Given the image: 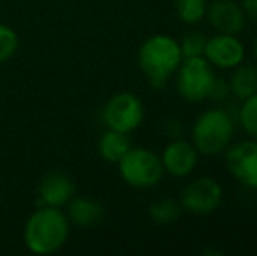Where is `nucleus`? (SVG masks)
<instances>
[{
    "mask_svg": "<svg viewBox=\"0 0 257 256\" xmlns=\"http://www.w3.org/2000/svg\"><path fill=\"white\" fill-rule=\"evenodd\" d=\"M213 82L215 74L205 56L182 58L177 68V92L184 100L198 104L208 99Z\"/></svg>",
    "mask_w": 257,
    "mask_h": 256,
    "instance_id": "5",
    "label": "nucleus"
},
{
    "mask_svg": "<svg viewBox=\"0 0 257 256\" xmlns=\"http://www.w3.org/2000/svg\"><path fill=\"white\" fill-rule=\"evenodd\" d=\"M234 135L233 118L224 109H208L193 127V146L198 153L213 156L226 149Z\"/></svg>",
    "mask_w": 257,
    "mask_h": 256,
    "instance_id": "3",
    "label": "nucleus"
},
{
    "mask_svg": "<svg viewBox=\"0 0 257 256\" xmlns=\"http://www.w3.org/2000/svg\"><path fill=\"white\" fill-rule=\"evenodd\" d=\"M206 0H175L177 16L186 25L200 23L206 14Z\"/></svg>",
    "mask_w": 257,
    "mask_h": 256,
    "instance_id": "16",
    "label": "nucleus"
},
{
    "mask_svg": "<svg viewBox=\"0 0 257 256\" xmlns=\"http://www.w3.org/2000/svg\"><path fill=\"white\" fill-rule=\"evenodd\" d=\"M144 114L146 109L142 100L133 93L122 92L107 100L102 111V120L107 128L132 133L142 125Z\"/></svg>",
    "mask_w": 257,
    "mask_h": 256,
    "instance_id": "6",
    "label": "nucleus"
},
{
    "mask_svg": "<svg viewBox=\"0 0 257 256\" xmlns=\"http://www.w3.org/2000/svg\"><path fill=\"white\" fill-rule=\"evenodd\" d=\"M20 48V37L18 34L7 25L0 23V63H6L16 55Z\"/></svg>",
    "mask_w": 257,
    "mask_h": 256,
    "instance_id": "19",
    "label": "nucleus"
},
{
    "mask_svg": "<svg viewBox=\"0 0 257 256\" xmlns=\"http://www.w3.org/2000/svg\"><path fill=\"white\" fill-rule=\"evenodd\" d=\"M117 167L122 181L137 190L154 188L165 176L161 156L144 147H132L117 161Z\"/></svg>",
    "mask_w": 257,
    "mask_h": 256,
    "instance_id": "4",
    "label": "nucleus"
},
{
    "mask_svg": "<svg viewBox=\"0 0 257 256\" xmlns=\"http://www.w3.org/2000/svg\"><path fill=\"white\" fill-rule=\"evenodd\" d=\"M241 9L245 16L257 21V0H241Z\"/></svg>",
    "mask_w": 257,
    "mask_h": 256,
    "instance_id": "22",
    "label": "nucleus"
},
{
    "mask_svg": "<svg viewBox=\"0 0 257 256\" xmlns=\"http://www.w3.org/2000/svg\"><path fill=\"white\" fill-rule=\"evenodd\" d=\"M222 188L212 178H198L191 181L180 195V207L191 214H212L222 204Z\"/></svg>",
    "mask_w": 257,
    "mask_h": 256,
    "instance_id": "7",
    "label": "nucleus"
},
{
    "mask_svg": "<svg viewBox=\"0 0 257 256\" xmlns=\"http://www.w3.org/2000/svg\"><path fill=\"white\" fill-rule=\"evenodd\" d=\"M105 216V207L96 198L89 197H72L67 204V218L70 223L82 228H93Z\"/></svg>",
    "mask_w": 257,
    "mask_h": 256,
    "instance_id": "13",
    "label": "nucleus"
},
{
    "mask_svg": "<svg viewBox=\"0 0 257 256\" xmlns=\"http://www.w3.org/2000/svg\"><path fill=\"white\" fill-rule=\"evenodd\" d=\"M161 163L165 172L173 178H187L198 163V151L187 140H172L163 151Z\"/></svg>",
    "mask_w": 257,
    "mask_h": 256,
    "instance_id": "11",
    "label": "nucleus"
},
{
    "mask_svg": "<svg viewBox=\"0 0 257 256\" xmlns=\"http://www.w3.org/2000/svg\"><path fill=\"white\" fill-rule=\"evenodd\" d=\"M254 55H255V58H257V37H255V41H254Z\"/></svg>",
    "mask_w": 257,
    "mask_h": 256,
    "instance_id": "23",
    "label": "nucleus"
},
{
    "mask_svg": "<svg viewBox=\"0 0 257 256\" xmlns=\"http://www.w3.org/2000/svg\"><path fill=\"white\" fill-rule=\"evenodd\" d=\"M130 149H132V140H130L128 133L124 132L107 128L100 137L98 151L103 160L108 163H117Z\"/></svg>",
    "mask_w": 257,
    "mask_h": 256,
    "instance_id": "14",
    "label": "nucleus"
},
{
    "mask_svg": "<svg viewBox=\"0 0 257 256\" xmlns=\"http://www.w3.org/2000/svg\"><path fill=\"white\" fill-rule=\"evenodd\" d=\"M229 92L240 100H245L257 93V67L243 63L234 67L229 81Z\"/></svg>",
    "mask_w": 257,
    "mask_h": 256,
    "instance_id": "15",
    "label": "nucleus"
},
{
    "mask_svg": "<svg viewBox=\"0 0 257 256\" xmlns=\"http://www.w3.org/2000/svg\"><path fill=\"white\" fill-rule=\"evenodd\" d=\"M205 16L219 34L238 35L247 23L243 9L234 0H215L206 7Z\"/></svg>",
    "mask_w": 257,
    "mask_h": 256,
    "instance_id": "10",
    "label": "nucleus"
},
{
    "mask_svg": "<svg viewBox=\"0 0 257 256\" xmlns=\"http://www.w3.org/2000/svg\"><path fill=\"white\" fill-rule=\"evenodd\" d=\"M39 205L46 207H63L75 195V185L70 176L63 172H49L44 176L37 188Z\"/></svg>",
    "mask_w": 257,
    "mask_h": 256,
    "instance_id": "12",
    "label": "nucleus"
},
{
    "mask_svg": "<svg viewBox=\"0 0 257 256\" xmlns=\"http://www.w3.org/2000/svg\"><path fill=\"white\" fill-rule=\"evenodd\" d=\"M203 56L210 65L219 68H234L245 60V46L236 35L217 34L206 39Z\"/></svg>",
    "mask_w": 257,
    "mask_h": 256,
    "instance_id": "9",
    "label": "nucleus"
},
{
    "mask_svg": "<svg viewBox=\"0 0 257 256\" xmlns=\"http://www.w3.org/2000/svg\"><path fill=\"white\" fill-rule=\"evenodd\" d=\"M226 167L240 185L257 190V140H241L229 147Z\"/></svg>",
    "mask_w": 257,
    "mask_h": 256,
    "instance_id": "8",
    "label": "nucleus"
},
{
    "mask_svg": "<svg viewBox=\"0 0 257 256\" xmlns=\"http://www.w3.org/2000/svg\"><path fill=\"white\" fill-rule=\"evenodd\" d=\"M149 216L153 221L159 223V225L172 223L180 216V204L175 198H161V200H156L149 207Z\"/></svg>",
    "mask_w": 257,
    "mask_h": 256,
    "instance_id": "17",
    "label": "nucleus"
},
{
    "mask_svg": "<svg viewBox=\"0 0 257 256\" xmlns=\"http://www.w3.org/2000/svg\"><path fill=\"white\" fill-rule=\"evenodd\" d=\"M206 39L200 34H189L179 42L182 58H193V56H203Z\"/></svg>",
    "mask_w": 257,
    "mask_h": 256,
    "instance_id": "20",
    "label": "nucleus"
},
{
    "mask_svg": "<svg viewBox=\"0 0 257 256\" xmlns=\"http://www.w3.org/2000/svg\"><path fill=\"white\" fill-rule=\"evenodd\" d=\"M238 118H240V123L245 128V132L252 139L257 140V93L243 100V104L240 107V113H238Z\"/></svg>",
    "mask_w": 257,
    "mask_h": 256,
    "instance_id": "18",
    "label": "nucleus"
},
{
    "mask_svg": "<svg viewBox=\"0 0 257 256\" xmlns=\"http://www.w3.org/2000/svg\"><path fill=\"white\" fill-rule=\"evenodd\" d=\"M70 235V221L67 214L60 211V207H46L39 205V209L30 214L23 230L25 246L34 254H53L60 251L67 244Z\"/></svg>",
    "mask_w": 257,
    "mask_h": 256,
    "instance_id": "1",
    "label": "nucleus"
},
{
    "mask_svg": "<svg viewBox=\"0 0 257 256\" xmlns=\"http://www.w3.org/2000/svg\"><path fill=\"white\" fill-rule=\"evenodd\" d=\"M139 67L146 74L154 90L165 88L168 79L177 72L182 62L179 41L165 34L146 39L139 49Z\"/></svg>",
    "mask_w": 257,
    "mask_h": 256,
    "instance_id": "2",
    "label": "nucleus"
},
{
    "mask_svg": "<svg viewBox=\"0 0 257 256\" xmlns=\"http://www.w3.org/2000/svg\"><path fill=\"white\" fill-rule=\"evenodd\" d=\"M229 93H231L229 92V82H226L224 79H215L208 99H213V100H219V102H222V100L227 99V95H229Z\"/></svg>",
    "mask_w": 257,
    "mask_h": 256,
    "instance_id": "21",
    "label": "nucleus"
}]
</instances>
